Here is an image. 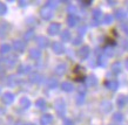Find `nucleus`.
I'll return each mask as SVG.
<instances>
[{"mask_svg": "<svg viewBox=\"0 0 128 125\" xmlns=\"http://www.w3.org/2000/svg\"><path fill=\"white\" fill-rule=\"evenodd\" d=\"M32 71V67L27 63H22V64H19L18 66V74L20 75H27Z\"/></svg>", "mask_w": 128, "mask_h": 125, "instance_id": "11", "label": "nucleus"}, {"mask_svg": "<svg viewBox=\"0 0 128 125\" xmlns=\"http://www.w3.org/2000/svg\"><path fill=\"white\" fill-rule=\"evenodd\" d=\"M28 56H30V59L36 61V60H39L41 57V50L39 48H31L30 51H28Z\"/></svg>", "mask_w": 128, "mask_h": 125, "instance_id": "13", "label": "nucleus"}, {"mask_svg": "<svg viewBox=\"0 0 128 125\" xmlns=\"http://www.w3.org/2000/svg\"><path fill=\"white\" fill-rule=\"evenodd\" d=\"M126 15H127V13L124 12V9H118V11H115V13H114V16H115V19H118V20L124 19Z\"/></svg>", "mask_w": 128, "mask_h": 125, "instance_id": "31", "label": "nucleus"}, {"mask_svg": "<svg viewBox=\"0 0 128 125\" xmlns=\"http://www.w3.org/2000/svg\"><path fill=\"white\" fill-rule=\"evenodd\" d=\"M85 82H86V85L87 86H94V85H96L98 80L94 75H89L88 77H86Z\"/></svg>", "mask_w": 128, "mask_h": 125, "instance_id": "18", "label": "nucleus"}, {"mask_svg": "<svg viewBox=\"0 0 128 125\" xmlns=\"http://www.w3.org/2000/svg\"><path fill=\"white\" fill-rule=\"evenodd\" d=\"M39 13H40V16H41L44 20H46V21L50 20L52 16H53V9H50V8L47 7V6H44V7L40 9Z\"/></svg>", "mask_w": 128, "mask_h": 125, "instance_id": "6", "label": "nucleus"}, {"mask_svg": "<svg viewBox=\"0 0 128 125\" xmlns=\"http://www.w3.org/2000/svg\"><path fill=\"white\" fill-rule=\"evenodd\" d=\"M35 42L39 46V48H47L50 46V40L47 39L46 36H42V35L36 36L35 38Z\"/></svg>", "mask_w": 128, "mask_h": 125, "instance_id": "9", "label": "nucleus"}, {"mask_svg": "<svg viewBox=\"0 0 128 125\" xmlns=\"http://www.w3.org/2000/svg\"><path fill=\"white\" fill-rule=\"evenodd\" d=\"M14 99H16V96H14V94L11 92V91H6V92H4L2 96H1V102L4 103L5 105L12 104V103L14 102Z\"/></svg>", "mask_w": 128, "mask_h": 125, "instance_id": "3", "label": "nucleus"}, {"mask_svg": "<svg viewBox=\"0 0 128 125\" xmlns=\"http://www.w3.org/2000/svg\"><path fill=\"white\" fill-rule=\"evenodd\" d=\"M79 20L80 19H79V16L76 15V14H70V15L67 16L66 22L70 27H75V26L79 24Z\"/></svg>", "mask_w": 128, "mask_h": 125, "instance_id": "12", "label": "nucleus"}, {"mask_svg": "<svg viewBox=\"0 0 128 125\" xmlns=\"http://www.w3.org/2000/svg\"><path fill=\"white\" fill-rule=\"evenodd\" d=\"M127 5H128V2H127Z\"/></svg>", "mask_w": 128, "mask_h": 125, "instance_id": "52", "label": "nucleus"}, {"mask_svg": "<svg viewBox=\"0 0 128 125\" xmlns=\"http://www.w3.org/2000/svg\"><path fill=\"white\" fill-rule=\"evenodd\" d=\"M121 70H122V66L120 62H115L112 64V74L118 75L121 73Z\"/></svg>", "mask_w": 128, "mask_h": 125, "instance_id": "24", "label": "nucleus"}, {"mask_svg": "<svg viewBox=\"0 0 128 125\" xmlns=\"http://www.w3.org/2000/svg\"><path fill=\"white\" fill-rule=\"evenodd\" d=\"M53 122V116L50 113H45L40 118V124L41 125H50Z\"/></svg>", "mask_w": 128, "mask_h": 125, "instance_id": "15", "label": "nucleus"}, {"mask_svg": "<svg viewBox=\"0 0 128 125\" xmlns=\"http://www.w3.org/2000/svg\"><path fill=\"white\" fill-rule=\"evenodd\" d=\"M120 27H121V29L126 33L128 35V24L127 22H121V25H120Z\"/></svg>", "mask_w": 128, "mask_h": 125, "instance_id": "42", "label": "nucleus"}, {"mask_svg": "<svg viewBox=\"0 0 128 125\" xmlns=\"http://www.w3.org/2000/svg\"><path fill=\"white\" fill-rule=\"evenodd\" d=\"M89 53H90V49H89L88 46H84V47H81L80 49L78 50V53H76V55H78V57L80 60H86L87 57L89 56Z\"/></svg>", "mask_w": 128, "mask_h": 125, "instance_id": "8", "label": "nucleus"}, {"mask_svg": "<svg viewBox=\"0 0 128 125\" xmlns=\"http://www.w3.org/2000/svg\"><path fill=\"white\" fill-rule=\"evenodd\" d=\"M107 4H108L109 6H114V5L116 4V1H110V0H109V1H107Z\"/></svg>", "mask_w": 128, "mask_h": 125, "instance_id": "48", "label": "nucleus"}, {"mask_svg": "<svg viewBox=\"0 0 128 125\" xmlns=\"http://www.w3.org/2000/svg\"><path fill=\"white\" fill-rule=\"evenodd\" d=\"M101 16H102V12H101V9H99V8L94 9V11H93V20H92V21H95V22H100Z\"/></svg>", "mask_w": 128, "mask_h": 125, "instance_id": "30", "label": "nucleus"}, {"mask_svg": "<svg viewBox=\"0 0 128 125\" xmlns=\"http://www.w3.org/2000/svg\"><path fill=\"white\" fill-rule=\"evenodd\" d=\"M61 89H62V91H65V92H72L74 90V85L70 82H62Z\"/></svg>", "mask_w": 128, "mask_h": 125, "instance_id": "20", "label": "nucleus"}, {"mask_svg": "<svg viewBox=\"0 0 128 125\" xmlns=\"http://www.w3.org/2000/svg\"><path fill=\"white\" fill-rule=\"evenodd\" d=\"M18 83H19V81H18V78H16V76H14V75L8 76L7 80H6V84H7L8 86H16Z\"/></svg>", "mask_w": 128, "mask_h": 125, "instance_id": "23", "label": "nucleus"}, {"mask_svg": "<svg viewBox=\"0 0 128 125\" xmlns=\"http://www.w3.org/2000/svg\"><path fill=\"white\" fill-rule=\"evenodd\" d=\"M72 42H73L74 46H79V44H81V42H82V38L81 36H76V38H74V40Z\"/></svg>", "mask_w": 128, "mask_h": 125, "instance_id": "40", "label": "nucleus"}, {"mask_svg": "<svg viewBox=\"0 0 128 125\" xmlns=\"http://www.w3.org/2000/svg\"><path fill=\"white\" fill-rule=\"evenodd\" d=\"M52 50L53 53L56 55H61L65 53V47H64V44L61 42H58V41H54V42L52 43Z\"/></svg>", "mask_w": 128, "mask_h": 125, "instance_id": "7", "label": "nucleus"}, {"mask_svg": "<svg viewBox=\"0 0 128 125\" xmlns=\"http://www.w3.org/2000/svg\"><path fill=\"white\" fill-rule=\"evenodd\" d=\"M124 67H126V69L128 70V59L126 60V62H124Z\"/></svg>", "mask_w": 128, "mask_h": 125, "instance_id": "49", "label": "nucleus"}, {"mask_svg": "<svg viewBox=\"0 0 128 125\" xmlns=\"http://www.w3.org/2000/svg\"><path fill=\"white\" fill-rule=\"evenodd\" d=\"M64 125H74V123L70 118H65V119H64Z\"/></svg>", "mask_w": 128, "mask_h": 125, "instance_id": "43", "label": "nucleus"}, {"mask_svg": "<svg viewBox=\"0 0 128 125\" xmlns=\"http://www.w3.org/2000/svg\"><path fill=\"white\" fill-rule=\"evenodd\" d=\"M113 22V15H110V14H106L105 16H104V24L105 25H109Z\"/></svg>", "mask_w": 128, "mask_h": 125, "instance_id": "37", "label": "nucleus"}, {"mask_svg": "<svg viewBox=\"0 0 128 125\" xmlns=\"http://www.w3.org/2000/svg\"><path fill=\"white\" fill-rule=\"evenodd\" d=\"M78 32H79V36L85 35V34H86V32H87V26H86V25H81V26L79 27Z\"/></svg>", "mask_w": 128, "mask_h": 125, "instance_id": "39", "label": "nucleus"}, {"mask_svg": "<svg viewBox=\"0 0 128 125\" xmlns=\"http://www.w3.org/2000/svg\"><path fill=\"white\" fill-rule=\"evenodd\" d=\"M7 13V6L4 2H0V15H5Z\"/></svg>", "mask_w": 128, "mask_h": 125, "instance_id": "38", "label": "nucleus"}, {"mask_svg": "<svg viewBox=\"0 0 128 125\" xmlns=\"http://www.w3.org/2000/svg\"><path fill=\"white\" fill-rule=\"evenodd\" d=\"M60 38H61V41L62 42H68V41H70L72 40V35H70V31H64L61 33V35H60Z\"/></svg>", "mask_w": 128, "mask_h": 125, "instance_id": "27", "label": "nucleus"}, {"mask_svg": "<svg viewBox=\"0 0 128 125\" xmlns=\"http://www.w3.org/2000/svg\"><path fill=\"white\" fill-rule=\"evenodd\" d=\"M35 106L40 110H45L47 108V103L44 98H39V99H36V102H35Z\"/></svg>", "mask_w": 128, "mask_h": 125, "instance_id": "28", "label": "nucleus"}, {"mask_svg": "<svg viewBox=\"0 0 128 125\" xmlns=\"http://www.w3.org/2000/svg\"><path fill=\"white\" fill-rule=\"evenodd\" d=\"M16 55H13V54H8V56L4 57V59H1V63H4L6 67H14L16 63Z\"/></svg>", "mask_w": 128, "mask_h": 125, "instance_id": "4", "label": "nucleus"}, {"mask_svg": "<svg viewBox=\"0 0 128 125\" xmlns=\"http://www.w3.org/2000/svg\"><path fill=\"white\" fill-rule=\"evenodd\" d=\"M127 102H128V98L126 97L124 95H120L116 99V104L119 108H124V106L127 104Z\"/></svg>", "mask_w": 128, "mask_h": 125, "instance_id": "22", "label": "nucleus"}, {"mask_svg": "<svg viewBox=\"0 0 128 125\" xmlns=\"http://www.w3.org/2000/svg\"><path fill=\"white\" fill-rule=\"evenodd\" d=\"M58 1H53V0H50V1H46V5L45 6H47V7H50V9H54V8L58 7Z\"/></svg>", "mask_w": 128, "mask_h": 125, "instance_id": "36", "label": "nucleus"}, {"mask_svg": "<svg viewBox=\"0 0 128 125\" xmlns=\"http://www.w3.org/2000/svg\"><path fill=\"white\" fill-rule=\"evenodd\" d=\"M80 4H81L82 6L87 7V6H89V5L92 4V1H90V0H88V1H80Z\"/></svg>", "mask_w": 128, "mask_h": 125, "instance_id": "45", "label": "nucleus"}, {"mask_svg": "<svg viewBox=\"0 0 128 125\" xmlns=\"http://www.w3.org/2000/svg\"><path fill=\"white\" fill-rule=\"evenodd\" d=\"M98 64L101 66V67H106V64H107V60H106L105 55H100V56H98Z\"/></svg>", "mask_w": 128, "mask_h": 125, "instance_id": "33", "label": "nucleus"}, {"mask_svg": "<svg viewBox=\"0 0 128 125\" xmlns=\"http://www.w3.org/2000/svg\"><path fill=\"white\" fill-rule=\"evenodd\" d=\"M102 53H104V55H105L106 57H112L113 55H114V49H113V47L108 46V47H106L102 50Z\"/></svg>", "mask_w": 128, "mask_h": 125, "instance_id": "32", "label": "nucleus"}, {"mask_svg": "<svg viewBox=\"0 0 128 125\" xmlns=\"http://www.w3.org/2000/svg\"><path fill=\"white\" fill-rule=\"evenodd\" d=\"M113 121L114 122H122L124 121V115L120 112H115L114 115H113Z\"/></svg>", "mask_w": 128, "mask_h": 125, "instance_id": "35", "label": "nucleus"}, {"mask_svg": "<svg viewBox=\"0 0 128 125\" xmlns=\"http://www.w3.org/2000/svg\"><path fill=\"white\" fill-rule=\"evenodd\" d=\"M30 81H31L32 83L39 84V83H41L44 81V76L42 75H40V74H38V73H34V74H32L31 76H30Z\"/></svg>", "mask_w": 128, "mask_h": 125, "instance_id": "17", "label": "nucleus"}, {"mask_svg": "<svg viewBox=\"0 0 128 125\" xmlns=\"http://www.w3.org/2000/svg\"><path fill=\"white\" fill-rule=\"evenodd\" d=\"M18 5H19L20 7H26L28 5L27 1H24V0H20V1H18Z\"/></svg>", "mask_w": 128, "mask_h": 125, "instance_id": "44", "label": "nucleus"}, {"mask_svg": "<svg viewBox=\"0 0 128 125\" xmlns=\"http://www.w3.org/2000/svg\"><path fill=\"white\" fill-rule=\"evenodd\" d=\"M11 26L6 21H0V38H5L8 34Z\"/></svg>", "mask_w": 128, "mask_h": 125, "instance_id": "10", "label": "nucleus"}, {"mask_svg": "<svg viewBox=\"0 0 128 125\" xmlns=\"http://www.w3.org/2000/svg\"><path fill=\"white\" fill-rule=\"evenodd\" d=\"M110 125H115V124H110Z\"/></svg>", "mask_w": 128, "mask_h": 125, "instance_id": "51", "label": "nucleus"}, {"mask_svg": "<svg viewBox=\"0 0 128 125\" xmlns=\"http://www.w3.org/2000/svg\"><path fill=\"white\" fill-rule=\"evenodd\" d=\"M5 76V69L2 67H0V78H2Z\"/></svg>", "mask_w": 128, "mask_h": 125, "instance_id": "47", "label": "nucleus"}, {"mask_svg": "<svg viewBox=\"0 0 128 125\" xmlns=\"http://www.w3.org/2000/svg\"><path fill=\"white\" fill-rule=\"evenodd\" d=\"M122 47H124V50L128 51V40H124V42H122Z\"/></svg>", "mask_w": 128, "mask_h": 125, "instance_id": "46", "label": "nucleus"}, {"mask_svg": "<svg viewBox=\"0 0 128 125\" xmlns=\"http://www.w3.org/2000/svg\"><path fill=\"white\" fill-rule=\"evenodd\" d=\"M66 69H67V67L65 63H59L58 66L55 67L54 73L58 76H62V75H65V73H66Z\"/></svg>", "mask_w": 128, "mask_h": 125, "instance_id": "16", "label": "nucleus"}, {"mask_svg": "<svg viewBox=\"0 0 128 125\" xmlns=\"http://www.w3.org/2000/svg\"><path fill=\"white\" fill-rule=\"evenodd\" d=\"M24 125H35V124H33V123H26V124H24Z\"/></svg>", "mask_w": 128, "mask_h": 125, "instance_id": "50", "label": "nucleus"}, {"mask_svg": "<svg viewBox=\"0 0 128 125\" xmlns=\"http://www.w3.org/2000/svg\"><path fill=\"white\" fill-rule=\"evenodd\" d=\"M54 109H55L56 113H58L60 117H64V116H65V113H66V103H65V101L61 99V98L55 99Z\"/></svg>", "mask_w": 128, "mask_h": 125, "instance_id": "1", "label": "nucleus"}, {"mask_svg": "<svg viewBox=\"0 0 128 125\" xmlns=\"http://www.w3.org/2000/svg\"><path fill=\"white\" fill-rule=\"evenodd\" d=\"M75 102L78 105H82L85 103V94H78L76 98H75Z\"/></svg>", "mask_w": 128, "mask_h": 125, "instance_id": "34", "label": "nucleus"}, {"mask_svg": "<svg viewBox=\"0 0 128 125\" xmlns=\"http://www.w3.org/2000/svg\"><path fill=\"white\" fill-rule=\"evenodd\" d=\"M105 85L112 91H116L118 88H119V82L116 80H108V81L105 82Z\"/></svg>", "mask_w": 128, "mask_h": 125, "instance_id": "14", "label": "nucleus"}, {"mask_svg": "<svg viewBox=\"0 0 128 125\" xmlns=\"http://www.w3.org/2000/svg\"><path fill=\"white\" fill-rule=\"evenodd\" d=\"M112 108H113V105L109 101H104L101 103V110H102L105 113H108L109 111L112 110Z\"/></svg>", "mask_w": 128, "mask_h": 125, "instance_id": "21", "label": "nucleus"}, {"mask_svg": "<svg viewBox=\"0 0 128 125\" xmlns=\"http://www.w3.org/2000/svg\"><path fill=\"white\" fill-rule=\"evenodd\" d=\"M10 51H11V46L8 43H2L0 46V54L6 55V54H10Z\"/></svg>", "mask_w": 128, "mask_h": 125, "instance_id": "29", "label": "nucleus"}, {"mask_svg": "<svg viewBox=\"0 0 128 125\" xmlns=\"http://www.w3.org/2000/svg\"><path fill=\"white\" fill-rule=\"evenodd\" d=\"M46 85L50 88V89H55L58 86V81L55 78L50 77V78H47L46 80Z\"/></svg>", "mask_w": 128, "mask_h": 125, "instance_id": "26", "label": "nucleus"}, {"mask_svg": "<svg viewBox=\"0 0 128 125\" xmlns=\"http://www.w3.org/2000/svg\"><path fill=\"white\" fill-rule=\"evenodd\" d=\"M67 11H68L70 14H75V13H76V7H75L74 5H70L68 8H67Z\"/></svg>", "mask_w": 128, "mask_h": 125, "instance_id": "41", "label": "nucleus"}, {"mask_svg": "<svg viewBox=\"0 0 128 125\" xmlns=\"http://www.w3.org/2000/svg\"><path fill=\"white\" fill-rule=\"evenodd\" d=\"M19 104L20 106L22 108V109H28L30 106H31V101H30V98L28 97H21L19 101Z\"/></svg>", "mask_w": 128, "mask_h": 125, "instance_id": "19", "label": "nucleus"}, {"mask_svg": "<svg viewBox=\"0 0 128 125\" xmlns=\"http://www.w3.org/2000/svg\"><path fill=\"white\" fill-rule=\"evenodd\" d=\"M60 29H61V26H60L59 22H52L47 28V33L50 36H55L56 34H59Z\"/></svg>", "mask_w": 128, "mask_h": 125, "instance_id": "5", "label": "nucleus"}, {"mask_svg": "<svg viewBox=\"0 0 128 125\" xmlns=\"http://www.w3.org/2000/svg\"><path fill=\"white\" fill-rule=\"evenodd\" d=\"M34 39V29H28V31L25 32L24 34V41H31V40Z\"/></svg>", "mask_w": 128, "mask_h": 125, "instance_id": "25", "label": "nucleus"}, {"mask_svg": "<svg viewBox=\"0 0 128 125\" xmlns=\"http://www.w3.org/2000/svg\"><path fill=\"white\" fill-rule=\"evenodd\" d=\"M12 47H13V49H14L16 53L21 54V53H24L25 49H26V42H25L24 40H14Z\"/></svg>", "mask_w": 128, "mask_h": 125, "instance_id": "2", "label": "nucleus"}]
</instances>
